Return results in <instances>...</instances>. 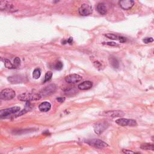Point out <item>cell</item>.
Instances as JSON below:
<instances>
[{
  "label": "cell",
  "mask_w": 154,
  "mask_h": 154,
  "mask_svg": "<svg viewBox=\"0 0 154 154\" xmlns=\"http://www.w3.org/2000/svg\"><path fill=\"white\" fill-rule=\"evenodd\" d=\"M18 98L21 101L29 102L40 100L42 98V96L40 94V93L25 92L19 95Z\"/></svg>",
  "instance_id": "cell-1"
},
{
  "label": "cell",
  "mask_w": 154,
  "mask_h": 154,
  "mask_svg": "<svg viewBox=\"0 0 154 154\" xmlns=\"http://www.w3.org/2000/svg\"><path fill=\"white\" fill-rule=\"evenodd\" d=\"M87 144L91 145L93 147H95L96 148L99 149H103L106 148L108 147V145L106 142H103L101 140L99 139H92V140H88L86 142Z\"/></svg>",
  "instance_id": "cell-2"
},
{
  "label": "cell",
  "mask_w": 154,
  "mask_h": 154,
  "mask_svg": "<svg viewBox=\"0 0 154 154\" xmlns=\"http://www.w3.org/2000/svg\"><path fill=\"white\" fill-rule=\"evenodd\" d=\"M0 11L14 12L17 11L15 6L10 1H0Z\"/></svg>",
  "instance_id": "cell-3"
},
{
  "label": "cell",
  "mask_w": 154,
  "mask_h": 154,
  "mask_svg": "<svg viewBox=\"0 0 154 154\" xmlns=\"http://www.w3.org/2000/svg\"><path fill=\"white\" fill-rule=\"evenodd\" d=\"M16 96V93L11 88H5L1 91L0 96L4 100H11L14 99Z\"/></svg>",
  "instance_id": "cell-4"
},
{
  "label": "cell",
  "mask_w": 154,
  "mask_h": 154,
  "mask_svg": "<svg viewBox=\"0 0 154 154\" xmlns=\"http://www.w3.org/2000/svg\"><path fill=\"white\" fill-rule=\"evenodd\" d=\"M20 110H21L20 107H17V106L6 108V109L0 110V118H5L13 114H15L19 112Z\"/></svg>",
  "instance_id": "cell-5"
},
{
  "label": "cell",
  "mask_w": 154,
  "mask_h": 154,
  "mask_svg": "<svg viewBox=\"0 0 154 154\" xmlns=\"http://www.w3.org/2000/svg\"><path fill=\"white\" fill-rule=\"evenodd\" d=\"M108 127V124L106 122H99L93 126L94 131L97 134H101Z\"/></svg>",
  "instance_id": "cell-6"
},
{
  "label": "cell",
  "mask_w": 154,
  "mask_h": 154,
  "mask_svg": "<svg viewBox=\"0 0 154 154\" xmlns=\"http://www.w3.org/2000/svg\"><path fill=\"white\" fill-rule=\"evenodd\" d=\"M116 123L122 126H135L137 125V123L135 120L125 118H120L116 120Z\"/></svg>",
  "instance_id": "cell-7"
},
{
  "label": "cell",
  "mask_w": 154,
  "mask_h": 154,
  "mask_svg": "<svg viewBox=\"0 0 154 154\" xmlns=\"http://www.w3.org/2000/svg\"><path fill=\"white\" fill-rule=\"evenodd\" d=\"M78 12L80 15L82 16H88L92 14L93 9L92 7L87 4H83L79 8Z\"/></svg>",
  "instance_id": "cell-8"
},
{
  "label": "cell",
  "mask_w": 154,
  "mask_h": 154,
  "mask_svg": "<svg viewBox=\"0 0 154 154\" xmlns=\"http://www.w3.org/2000/svg\"><path fill=\"white\" fill-rule=\"evenodd\" d=\"M56 91V85L54 84H51L43 88L41 91L40 94L41 95L42 97V96L45 97L53 93Z\"/></svg>",
  "instance_id": "cell-9"
},
{
  "label": "cell",
  "mask_w": 154,
  "mask_h": 154,
  "mask_svg": "<svg viewBox=\"0 0 154 154\" xmlns=\"http://www.w3.org/2000/svg\"><path fill=\"white\" fill-rule=\"evenodd\" d=\"M83 79L82 76L78 74H71L65 77V81L69 84H75L80 82Z\"/></svg>",
  "instance_id": "cell-10"
},
{
  "label": "cell",
  "mask_w": 154,
  "mask_h": 154,
  "mask_svg": "<svg viewBox=\"0 0 154 154\" xmlns=\"http://www.w3.org/2000/svg\"><path fill=\"white\" fill-rule=\"evenodd\" d=\"M134 1L132 0H123L119 2V5L125 10H130L134 5Z\"/></svg>",
  "instance_id": "cell-11"
},
{
  "label": "cell",
  "mask_w": 154,
  "mask_h": 154,
  "mask_svg": "<svg viewBox=\"0 0 154 154\" xmlns=\"http://www.w3.org/2000/svg\"><path fill=\"white\" fill-rule=\"evenodd\" d=\"M104 116H108L111 118H117V117H122L125 115V113L122 111H108L107 112H104L102 113Z\"/></svg>",
  "instance_id": "cell-12"
},
{
  "label": "cell",
  "mask_w": 154,
  "mask_h": 154,
  "mask_svg": "<svg viewBox=\"0 0 154 154\" xmlns=\"http://www.w3.org/2000/svg\"><path fill=\"white\" fill-rule=\"evenodd\" d=\"M8 81L14 84H18L24 83L25 81V77L21 75H14L8 77Z\"/></svg>",
  "instance_id": "cell-13"
},
{
  "label": "cell",
  "mask_w": 154,
  "mask_h": 154,
  "mask_svg": "<svg viewBox=\"0 0 154 154\" xmlns=\"http://www.w3.org/2000/svg\"><path fill=\"white\" fill-rule=\"evenodd\" d=\"M93 86V83L91 81H85L78 86V88L81 91H87V90L91 89Z\"/></svg>",
  "instance_id": "cell-14"
},
{
  "label": "cell",
  "mask_w": 154,
  "mask_h": 154,
  "mask_svg": "<svg viewBox=\"0 0 154 154\" xmlns=\"http://www.w3.org/2000/svg\"><path fill=\"white\" fill-rule=\"evenodd\" d=\"M51 108V104L48 102H43L38 106V109L41 112H48Z\"/></svg>",
  "instance_id": "cell-15"
},
{
  "label": "cell",
  "mask_w": 154,
  "mask_h": 154,
  "mask_svg": "<svg viewBox=\"0 0 154 154\" xmlns=\"http://www.w3.org/2000/svg\"><path fill=\"white\" fill-rule=\"evenodd\" d=\"M96 9L97 11H98V13L99 14L102 15H106L107 10V7L106 6L104 3H100L97 5L96 7Z\"/></svg>",
  "instance_id": "cell-16"
},
{
  "label": "cell",
  "mask_w": 154,
  "mask_h": 154,
  "mask_svg": "<svg viewBox=\"0 0 154 154\" xmlns=\"http://www.w3.org/2000/svg\"><path fill=\"white\" fill-rule=\"evenodd\" d=\"M109 61L110 65L114 69H118L119 68V62L118 58L115 57L111 56L109 58Z\"/></svg>",
  "instance_id": "cell-17"
},
{
  "label": "cell",
  "mask_w": 154,
  "mask_h": 154,
  "mask_svg": "<svg viewBox=\"0 0 154 154\" xmlns=\"http://www.w3.org/2000/svg\"><path fill=\"white\" fill-rule=\"evenodd\" d=\"M31 110V104L28 102V103H27L26 105H25V108H24L22 111H19V113L16 115V117H19V116H21V115H23V114H25V113H27V112L30 111Z\"/></svg>",
  "instance_id": "cell-18"
},
{
  "label": "cell",
  "mask_w": 154,
  "mask_h": 154,
  "mask_svg": "<svg viewBox=\"0 0 154 154\" xmlns=\"http://www.w3.org/2000/svg\"><path fill=\"white\" fill-rule=\"evenodd\" d=\"M76 90L73 87H69L65 90V93L68 96H73L76 93Z\"/></svg>",
  "instance_id": "cell-19"
},
{
  "label": "cell",
  "mask_w": 154,
  "mask_h": 154,
  "mask_svg": "<svg viewBox=\"0 0 154 154\" xmlns=\"http://www.w3.org/2000/svg\"><path fill=\"white\" fill-rule=\"evenodd\" d=\"M41 71L39 68H36L33 72V78L37 80L41 77Z\"/></svg>",
  "instance_id": "cell-20"
},
{
  "label": "cell",
  "mask_w": 154,
  "mask_h": 154,
  "mask_svg": "<svg viewBox=\"0 0 154 154\" xmlns=\"http://www.w3.org/2000/svg\"><path fill=\"white\" fill-rule=\"evenodd\" d=\"M141 149H145V150H153L154 149V146H153V144L152 143H145V144H143L142 146H141Z\"/></svg>",
  "instance_id": "cell-21"
},
{
  "label": "cell",
  "mask_w": 154,
  "mask_h": 154,
  "mask_svg": "<svg viewBox=\"0 0 154 154\" xmlns=\"http://www.w3.org/2000/svg\"><path fill=\"white\" fill-rule=\"evenodd\" d=\"M4 62H5V63H4L5 66H6L7 69H16V67L14 66V64H12L9 60L6 59Z\"/></svg>",
  "instance_id": "cell-22"
},
{
  "label": "cell",
  "mask_w": 154,
  "mask_h": 154,
  "mask_svg": "<svg viewBox=\"0 0 154 154\" xmlns=\"http://www.w3.org/2000/svg\"><path fill=\"white\" fill-rule=\"evenodd\" d=\"M52 76H53V73L50 72V71H48L45 74V80H44V82L46 83V82H48L49 81L51 80V79L52 78Z\"/></svg>",
  "instance_id": "cell-23"
},
{
  "label": "cell",
  "mask_w": 154,
  "mask_h": 154,
  "mask_svg": "<svg viewBox=\"0 0 154 154\" xmlns=\"http://www.w3.org/2000/svg\"><path fill=\"white\" fill-rule=\"evenodd\" d=\"M105 36L110 38V39H111V40H118L119 38V36L116 35L114 34H111V33H108V34H106Z\"/></svg>",
  "instance_id": "cell-24"
},
{
  "label": "cell",
  "mask_w": 154,
  "mask_h": 154,
  "mask_svg": "<svg viewBox=\"0 0 154 154\" xmlns=\"http://www.w3.org/2000/svg\"><path fill=\"white\" fill-rule=\"evenodd\" d=\"M54 67H55V69L56 70H58V71L61 70L63 69V63L61 61H57Z\"/></svg>",
  "instance_id": "cell-25"
},
{
  "label": "cell",
  "mask_w": 154,
  "mask_h": 154,
  "mask_svg": "<svg viewBox=\"0 0 154 154\" xmlns=\"http://www.w3.org/2000/svg\"><path fill=\"white\" fill-rule=\"evenodd\" d=\"M21 63V59L19 57H16L15 58V60H14V65L16 67V68H17L20 66Z\"/></svg>",
  "instance_id": "cell-26"
},
{
  "label": "cell",
  "mask_w": 154,
  "mask_h": 154,
  "mask_svg": "<svg viewBox=\"0 0 154 154\" xmlns=\"http://www.w3.org/2000/svg\"><path fill=\"white\" fill-rule=\"evenodd\" d=\"M143 41L145 43H149L153 41V38L152 37H147V38H145Z\"/></svg>",
  "instance_id": "cell-27"
},
{
  "label": "cell",
  "mask_w": 154,
  "mask_h": 154,
  "mask_svg": "<svg viewBox=\"0 0 154 154\" xmlns=\"http://www.w3.org/2000/svg\"><path fill=\"white\" fill-rule=\"evenodd\" d=\"M122 152L124 154H140L138 153H136V152H134L133 151L130 150H127V149H123Z\"/></svg>",
  "instance_id": "cell-28"
},
{
  "label": "cell",
  "mask_w": 154,
  "mask_h": 154,
  "mask_svg": "<svg viewBox=\"0 0 154 154\" xmlns=\"http://www.w3.org/2000/svg\"><path fill=\"white\" fill-rule=\"evenodd\" d=\"M118 40H119L120 42V43H124L126 41V38L123 37V36H119V38H118Z\"/></svg>",
  "instance_id": "cell-29"
},
{
  "label": "cell",
  "mask_w": 154,
  "mask_h": 154,
  "mask_svg": "<svg viewBox=\"0 0 154 154\" xmlns=\"http://www.w3.org/2000/svg\"><path fill=\"white\" fill-rule=\"evenodd\" d=\"M106 44L107 45H109V46H118V45L115 43V42H108L106 43Z\"/></svg>",
  "instance_id": "cell-30"
},
{
  "label": "cell",
  "mask_w": 154,
  "mask_h": 154,
  "mask_svg": "<svg viewBox=\"0 0 154 154\" xmlns=\"http://www.w3.org/2000/svg\"><path fill=\"white\" fill-rule=\"evenodd\" d=\"M57 101L59 102H63L65 101V97H59L57 98Z\"/></svg>",
  "instance_id": "cell-31"
},
{
  "label": "cell",
  "mask_w": 154,
  "mask_h": 154,
  "mask_svg": "<svg viewBox=\"0 0 154 154\" xmlns=\"http://www.w3.org/2000/svg\"><path fill=\"white\" fill-rule=\"evenodd\" d=\"M94 65L96 68H99V67H101V64L99 62V61H95L94 62Z\"/></svg>",
  "instance_id": "cell-32"
}]
</instances>
